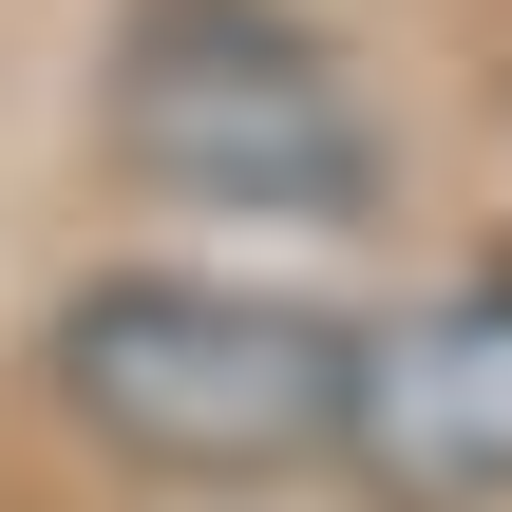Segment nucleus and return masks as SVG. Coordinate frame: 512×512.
Returning <instances> with one entry per match:
<instances>
[{
  "instance_id": "f257e3e1",
  "label": "nucleus",
  "mask_w": 512,
  "mask_h": 512,
  "mask_svg": "<svg viewBox=\"0 0 512 512\" xmlns=\"http://www.w3.org/2000/svg\"><path fill=\"white\" fill-rule=\"evenodd\" d=\"M342 304L304 285H209V266H95L38 323V380L95 456L190 475V494H266L342 456Z\"/></svg>"
},
{
  "instance_id": "f03ea898",
  "label": "nucleus",
  "mask_w": 512,
  "mask_h": 512,
  "mask_svg": "<svg viewBox=\"0 0 512 512\" xmlns=\"http://www.w3.org/2000/svg\"><path fill=\"white\" fill-rule=\"evenodd\" d=\"M95 114H114V171L171 209H247V228L380 209V114L285 0H133Z\"/></svg>"
},
{
  "instance_id": "7ed1b4c3",
  "label": "nucleus",
  "mask_w": 512,
  "mask_h": 512,
  "mask_svg": "<svg viewBox=\"0 0 512 512\" xmlns=\"http://www.w3.org/2000/svg\"><path fill=\"white\" fill-rule=\"evenodd\" d=\"M342 475L380 512H512V285H437L342 342Z\"/></svg>"
}]
</instances>
